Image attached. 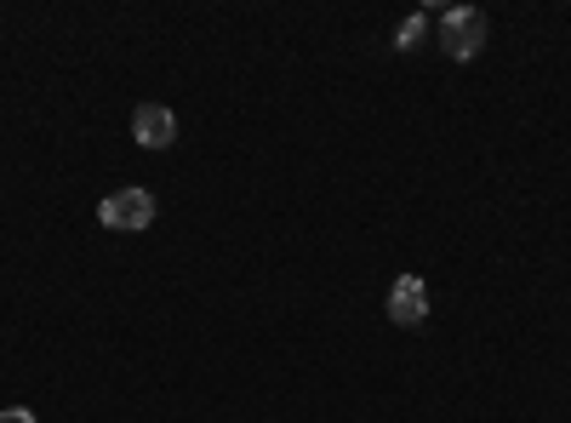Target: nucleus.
Instances as JSON below:
<instances>
[{
    "instance_id": "1",
    "label": "nucleus",
    "mask_w": 571,
    "mask_h": 423,
    "mask_svg": "<svg viewBox=\"0 0 571 423\" xmlns=\"http://www.w3.org/2000/svg\"><path fill=\"white\" fill-rule=\"evenodd\" d=\"M97 223L120 230V235H138L155 223V194L149 189H115V194H104V207H97Z\"/></svg>"
},
{
    "instance_id": "2",
    "label": "nucleus",
    "mask_w": 571,
    "mask_h": 423,
    "mask_svg": "<svg viewBox=\"0 0 571 423\" xmlns=\"http://www.w3.org/2000/svg\"><path fill=\"white\" fill-rule=\"evenodd\" d=\"M441 46H446V57H457V63L480 57V46H486V12L452 7V12L441 18Z\"/></svg>"
},
{
    "instance_id": "3",
    "label": "nucleus",
    "mask_w": 571,
    "mask_h": 423,
    "mask_svg": "<svg viewBox=\"0 0 571 423\" xmlns=\"http://www.w3.org/2000/svg\"><path fill=\"white\" fill-rule=\"evenodd\" d=\"M389 320H394V327H423V320H429V286H423V275H400L389 286Z\"/></svg>"
},
{
    "instance_id": "4",
    "label": "nucleus",
    "mask_w": 571,
    "mask_h": 423,
    "mask_svg": "<svg viewBox=\"0 0 571 423\" xmlns=\"http://www.w3.org/2000/svg\"><path fill=\"white\" fill-rule=\"evenodd\" d=\"M131 138H138L144 149H172L178 115L166 109V104H138V115H131Z\"/></svg>"
},
{
    "instance_id": "5",
    "label": "nucleus",
    "mask_w": 571,
    "mask_h": 423,
    "mask_svg": "<svg viewBox=\"0 0 571 423\" xmlns=\"http://www.w3.org/2000/svg\"><path fill=\"white\" fill-rule=\"evenodd\" d=\"M423 35H429V18H423V12H412L406 23H400V35H394V46H400V52H412V46H417Z\"/></svg>"
},
{
    "instance_id": "6",
    "label": "nucleus",
    "mask_w": 571,
    "mask_h": 423,
    "mask_svg": "<svg viewBox=\"0 0 571 423\" xmlns=\"http://www.w3.org/2000/svg\"><path fill=\"white\" fill-rule=\"evenodd\" d=\"M0 423H35V412L29 406H0Z\"/></svg>"
}]
</instances>
